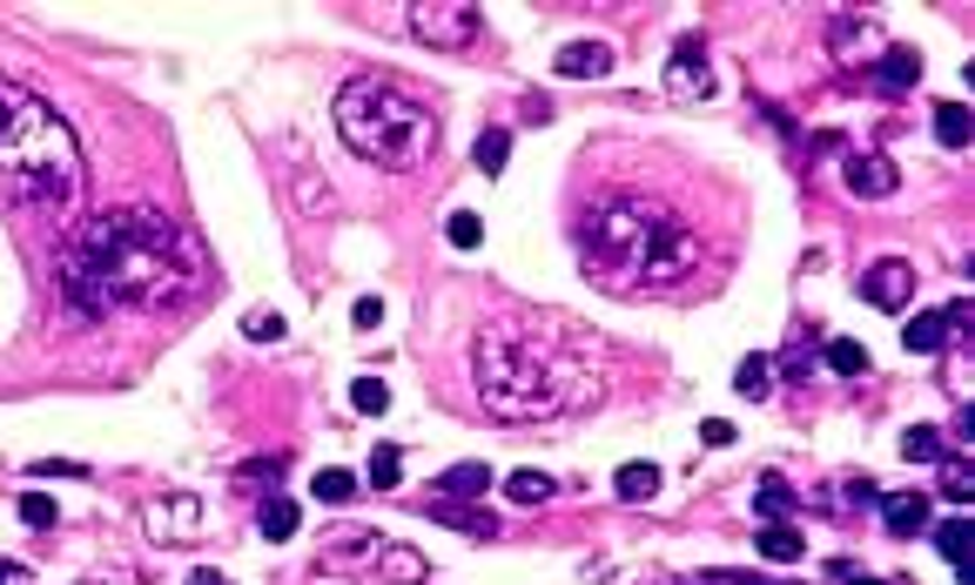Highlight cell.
Masks as SVG:
<instances>
[{
    "instance_id": "obj_25",
    "label": "cell",
    "mask_w": 975,
    "mask_h": 585,
    "mask_svg": "<svg viewBox=\"0 0 975 585\" xmlns=\"http://www.w3.org/2000/svg\"><path fill=\"white\" fill-rule=\"evenodd\" d=\"M290 532H296V504L269 491L263 498V538H290Z\"/></svg>"
},
{
    "instance_id": "obj_1",
    "label": "cell",
    "mask_w": 975,
    "mask_h": 585,
    "mask_svg": "<svg viewBox=\"0 0 975 585\" xmlns=\"http://www.w3.org/2000/svg\"><path fill=\"white\" fill-rule=\"evenodd\" d=\"M203 283V249L162 209H101L61 249V290L82 317L169 309Z\"/></svg>"
},
{
    "instance_id": "obj_12",
    "label": "cell",
    "mask_w": 975,
    "mask_h": 585,
    "mask_svg": "<svg viewBox=\"0 0 975 585\" xmlns=\"http://www.w3.org/2000/svg\"><path fill=\"white\" fill-rule=\"evenodd\" d=\"M565 82H599V74L612 68V48L606 41H572V48H559V61H552Z\"/></svg>"
},
{
    "instance_id": "obj_32",
    "label": "cell",
    "mask_w": 975,
    "mask_h": 585,
    "mask_svg": "<svg viewBox=\"0 0 975 585\" xmlns=\"http://www.w3.org/2000/svg\"><path fill=\"white\" fill-rule=\"evenodd\" d=\"M243 337H256V343H277V337H283V317H277V309H256V317H243Z\"/></svg>"
},
{
    "instance_id": "obj_27",
    "label": "cell",
    "mask_w": 975,
    "mask_h": 585,
    "mask_svg": "<svg viewBox=\"0 0 975 585\" xmlns=\"http://www.w3.org/2000/svg\"><path fill=\"white\" fill-rule=\"evenodd\" d=\"M309 491H317L324 504H343V498H357V478H350V472H337V464H330V472H317V478H309Z\"/></svg>"
},
{
    "instance_id": "obj_42",
    "label": "cell",
    "mask_w": 975,
    "mask_h": 585,
    "mask_svg": "<svg viewBox=\"0 0 975 585\" xmlns=\"http://www.w3.org/2000/svg\"><path fill=\"white\" fill-rule=\"evenodd\" d=\"M854 585H881V578H854Z\"/></svg>"
},
{
    "instance_id": "obj_16",
    "label": "cell",
    "mask_w": 975,
    "mask_h": 585,
    "mask_svg": "<svg viewBox=\"0 0 975 585\" xmlns=\"http://www.w3.org/2000/svg\"><path fill=\"white\" fill-rule=\"evenodd\" d=\"M377 572H383V578H398V585H424V578H431V565H424V559L411 552V545H383Z\"/></svg>"
},
{
    "instance_id": "obj_8",
    "label": "cell",
    "mask_w": 975,
    "mask_h": 585,
    "mask_svg": "<svg viewBox=\"0 0 975 585\" xmlns=\"http://www.w3.org/2000/svg\"><path fill=\"white\" fill-rule=\"evenodd\" d=\"M383 532H370V525H343L324 552H317V565L324 572H377V559H383Z\"/></svg>"
},
{
    "instance_id": "obj_23",
    "label": "cell",
    "mask_w": 975,
    "mask_h": 585,
    "mask_svg": "<svg viewBox=\"0 0 975 585\" xmlns=\"http://www.w3.org/2000/svg\"><path fill=\"white\" fill-rule=\"evenodd\" d=\"M733 390H740V398H767V390H773V357H747V364L733 370Z\"/></svg>"
},
{
    "instance_id": "obj_19",
    "label": "cell",
    "mask_w": 975,
    "mask_h": 585,
    "mask_svg": "<svg viewBox=\"0 0 975 585\" xmlns=\"http://www.w3.org/2000/svg\"><path fill=\"white\" fill-rule=\"evenodd\" d=\"M612 491L626 498V504H639V498H653L659 491V464H619V478H612Z\"/></svg>"
},
{
    "instance_id": "obj_6",
    "label": "cell",
    "mask_w": 975,
    "mask_h": 585,
    "mask_svg": "<svg viewBox=\"0 0 975 585\" xmlns=\"http://www.w3.org/2000/svg\"><path fill=\"white\" fill-rule=\"evenodd\" d=\"M478 8H458V0H424V8H411V34L431 48H472L478 41Z\"/></svg>"
},
{
    "instance_id": "obj_15",
    "label": "cell",
    "mask_w": 975,
    "mask_h": 585,
    "mask_svg": "<svg viewBox=\"0 0 975 585\" xmlns=\"http://www.w3.org/2000/svg\"><path fill=\"white\" fill-rule=\"evenodd\" d=\"M444 498H485L491 491V464H451V472L438 478Z\"/></svg>"
},
{
    "instance_id": "obj_34",
    "label": "cell",
    "mask_w": 975,
    "mask_h": 585,
    "mask_svg": "<svg viewBox=\"0 0 975 585\" xmlns=\"http://www.w3.org/2000/svg\"><path fill=\"white\" fill-rule=\"evenodd\" d=\"M942 491H949L955 504H962V498L975 491V478H968V464H942Z\"/></svg>"
},
{
    "instance_id": "obj_5",
    "label": "cell",
    "mask_w": 975,
    "mask_h": 585,
    "mask_svg": "<svg viewBox=\"0 0 975 585\" xmlns=\"http://www.w3.org/2000/svg\"><path fill=\"white\" fill-rule=\"evenodd\" d=\"M337 129L377 169H424L431 148H438L431 101L417 88H404V82H377V74H364V82H350L337 95Z\"/></svg>"
},
{
    "instance_id": "obj_26",
    "label": "cell",
    "mask_w": 975,
    "mask_h": 585,
    "mask_svg": "<svg viewBox=\"0 0 975 585\" xmlns=\"http://www.w3.org/2000/svg\"><path fill=\"white\" fill-rule=\"evenodd\" d=\"M504 148H512V135H504V129H485L478 148H472V162H478L485 175H498V169H504Z\"/></svg>"
},
{
    "instance_id": "obj_38",
    "label": "cell",
    "mask_w": 975,
    "mask_h": 585,
    "mask_svg": "<svg viewBox=\"0 0 975 585\" xmlns=\"http://www.w3.org/2000/svg\"><path fill=\"white\" fill-rule=\"evenodd\" d=\"M699 438H707V444H733V424H727V417H707V424H699Z\"/></svg>"
},
{
    "instance_id": "obj_22",
    "label": "cell",
    "mask_w": 975,
    "mask_h": 585,
    "mask_svg": "<svg viewBox=\"0 0 975 585\" xmlns=\"http://www.w3.org/2000/svg\"><path fill=\"white\" fill-rule=\"evenodd\" d=\"M935 142H942V148H962V142H968V108H962V101H942V108H935Z\"/></svg>"
},
{
    "instance_id": "obj_4",
    "label": "cell",
    "mask_w": 975,
    "mask_h": 585,
    "mask_svg": "<svg viewBox=\"0 0 975 585\" xmlns=\"http://www.w3.org/2000/svg\"><path fill=\"white\" fill-rule=\"evenodd\" d=\"M0 203L8 209L82 203V148H74L68 122L14 82H0Z\"/></svg>"
},
{
    "instance_id": "obj_17",
    "label": "cell",
    "mask_w": 975,
    "mask_h": 585,
    "mask_svg": "<svg viewBox=\"0 0 975 585\" xmlns=\"http://www.w3.org/2000/svg\"><path fill=\"white\" fill-rule=\"evenodd\" d=\"M504 491H512V504H545V498L559 491V478H552V472H538V464H525V472L504 478Z\"/></svg>"
},
{
    "instance_id": "obj_2",
    "label": "cell",
    "mask_w": 975,
    "mask_h": 585,
    "mask_svg": "<svg viewBox=\"0 0 975 585\" xmlns=\"http://www.w3.org/2000/svg\"><path fill=\"white\" fill-rule=\"evenodd\" d=\"M472 383L478 404L504 424H545L593 411L606 398V370L585 330L538 309H504L472 337Z\"/></svg>"
},
{
    "instance_id": "obj_39",
    "label": "cell",
    "mask_w": 975,
    "mask_h": 585,
    "mask_svg": "<svg viewBox=\"0 0 975 585\" xmlns=\"http://www.w3.org/2000/svg\"><path fill=\"white\" fill-rule=\"evenodd\" d=\"M0 585H34V572L21 559H0Z\"/></svg>"
},
{
    "instance_id": "obj_3",
    "label": "cell",
    "mask_w": 975,
    "mask_h": 585,
    "mask_svg": "<svg viewBox=\"0 0 975 585\" xmlns=\"http://www.w3.org/2000/svg\"><path fill=\"white\" fill-rule=\"evenodd\" d=\"M707 243L680 203L646 188H619L585 216L578 229V269L612 296H653V290H680Z\"/></svg>"
},
{
    "instance_id": "obj_33",
    "label": "cell",
    "mask_w": 975,
    "mask_h": 585,
    "mask_svg": "<svg viewBox=\"0 0 975 585\" xmlns=\"http://www.w3.org/2000/svg\"><path fill=\"white\" fill-rule=\"evenodd\" d=\"M21 519H27V525H54V498H48V491H27V498H21Z\"/></svg>"
},
{
    "instance_id": "obj_28",
    "label": "cell",
    "mask_w": 975,
    "mask_h": 585,
    "mask_svg": "<svg viewBox=\"0 0 975 585\" xmlns=\"http://www.w3.org/2000/svg\"><path fill=\"white\" fill-rule=\"evenodd\" d=\"M444 236H451V249H478V243H485V222H478L472 209H458V216L444 222Z\"/></svg>"
},
{
    "instance_id": "obj_14",
    "label": "cell",
    "mask_w": 975,
    "mask_h": 585,
    "mask_svg": "<svg viewBox=\"0 0 975 585\" xmlns=\"http://www.w3.org/2000/svg\"><path fill=\"white\" fill-rule=\"evenodd\" d=\"M922 82V54L915 48H888L881 54V95H902V88H915Z\"/></svg>"
},
{
    "instance_id": "obj_21",
    "label": "cell",
    "mask_w": 975,
    "mask_h": 585,
    "mask_svg": "<svg viewBox=\"0 0 975 585\" xmlns=\"http://www.w3.org/2000/svg\"><path fill=\"white\" fill-rule=\"evenodd\" d=\"M828 370H834V377H868V350L854 343V337H834V343H828Z\"/></svg>"
},
{
    "instance_id": "obj_30",
    "label": "cell",
    "mask_w": 975,
    "mask_h": 585,
    "mask_svg": "<svg viewBox=\"0 0 975 585\" xmlns=\"http://www.w3.org/2000/svg\"><path fill=\"white\" fill-rule=\"evenodd\" d=\"M902 337H909V350H942V337H949V324H942V317H915V324H909Z\"/></svg>"
},
{
    "instance_id": "obj_35",
    "label": "cell",
    "mask_w": 975,
    "mask_h": 585,
    "mask_svg": "<svg viewBox=\"0 0 975 585\" xmlns=\"http://www.w3.org/2000/svg\"><path fill=\"white\" fill-rule=\"evenodd\" d=\"M243 485H249V491H269V485H277V464H243Z\"/></svg>"
},
{
    "instance_id": "obj_18",
    "label": "cell",
    "mask_w": 975,
    "mask_h": 585,
    "mask_svg": "<svg viewBox=\"0 0 975 585\" xmlns=\"http://www.w3.org/2000/svg\"><path fill=\"white\" fill-rule=\"evenodd\" d=\"M935 545H942L949 565H968V559H975V532H968V519H942V525H935Z\"/></svg>"
},
{
    "instance_id": "obj_9",
    "label": "cell",
    "mask_w": 975,
    "mask_h": 585,
    "mask_svg": "<svg viewBox=\"0 0 975 585\" xmlns=\"http://www.w3.org/2000/svg\"><path fill=\"white\" fill-rule=\"evenodd\" d=\"M707 88H714L707 48H699V41H680V48H673V61H667V95H673V101H699Z\"/></svg>"
},
{
    "instance_id": "obj_41",
    "label": "cell",
    "mask_w": 975,
    "mask_h": 585,
    "mask_svg": "<svg viewBox=\"0 0 975 585\" xmlns=\"http://www.w3.org/2000/svg\"><path fill=\"white\" fill-rule=\"evenodd\" d=\"M88 585H148V578H135V572H114V578H88Z\"/></svg>"
},
{
    "instance_id": "obj_20",
    "label": "cell",
    "mask_w": 975,
    "mask_h": 585,
    "mask_svg": "<svg viewBox=\"0 0 975 585\" xmlns=\"http://www.w3.org/2000/svg\"><path fill=\"white\" fill-rule=\"evenodd\" d=\"M760 552H767L773 565H794V559L807 552V538H801L794 525H767V532H760Z\"/></svg>"
},
{
    "instance_id": "obj_31",
    "label": "cell",
    "mask_w": 975,
    "mask_h": 585,
    "mask_svg": "<svg viewBox=\"0 0 975 585\" xmlns=\"http://www.w3.org/2000/svg\"><path fill=\"white\" fill-rule=\"evenodd\" d=\"M398 464H404L398 451L377 444V451H370V485H377V491H390V485H398Z\"/></svg>"
},
{
    "instance_id": "obj_13",
    "label": "cell",
    "mask_w": 975,
    "mask_h": 585,
    "mask_svg": "<svg viewBox=\"0 0 975 585\" xmlns=\"http://www.w3.org/2000/svg\"><path fill=\"white\" fill-rule=\"evenodd\" d=\"M881 519H888V532L915 538V532L928 525V498H922V491H894V498H881Z\"/></svg>"
},
{
    "instance_id": "obj_36",
    "label": "cell",
    "mask_w": 975,
    "mask_h": 585,
    "mask_svg": "<svg viewBox=\"0 0 975 585\" xmlns=\"http://www.w3.org/2000/svg\"><path fill=\"white\" fill-rule=\"evenodd\" d=\"M902 451H909V458H935L942 444H935V431H909V438H902Z\"/></svg>"
},
{
    "instance_id": "obj_40",
    "label": "cell",
    "mask_w": 975,
    "mask_h": 585,
    "mask_svg": "<svg viewBox=\"0 0 975 585\" xmlns=\"http://www.w3.org/2000/svg\"><path fill=\"white\" fill-rule=\"evenodd\" d=\"M188 585H222V572H216V565H195V572H188Z\"/></svg>"
},
{
    "instance_id": "obj_37",
    "label": "cell",
    "mask_w": 975,
    "mask_h": 585,
    "mask_svg": "<svg viewBox=\"0 0 975 585\" xmlns=\"http://www.w3.org/2000/svg\"><path fill=\"white\" fill-rule=\"evenodd\" d=\"M377 317H383V309H377V296H364L357 309H350V324H357V330H377Z\"/></svg>"
},
{
    "instance_id": "obj_24",
    "label": "cell",
    "mask_w": 975,
    "mask_h": 585,
    "mask_svg": "<svg viewBox=\"0 0 975 585\" xmlns=\"http://www.w3.org/2000/svg\"><path fill=\"white\" fill-rule=\"evenodd\" d=\"M350 404H357L364 417H383L390 411V383L383 377H357V383H350Z\"/></svg>"
},
{
    "instance_id": "obj_29",
    "label": "cell",
    "mask_w": 975,
    "mask_h": 585,
    "mask_svg": "<svg viewBox=\"0 0 975 585\" xmlns=\"http://www.w3.org/2000/svg\"><path fill=\"white\" fill-rule=\"evenodd\" d=\"M754 504H760V519H773V525H780V519H788V504H794V491L780 485V478H767V485L754 491Z\"/></svg>"
},
{
    "instance_id": "obj_7",
    "label": "cell",
    "mask_w": 975,
    "mask_h": 585,
    "mask_svg": "<svg viewBox=\"0 0 975 585\" xmlns=\"http://www.w3.org/2000/svg\"><path fill=\"white\" fill-rule=\"evenodd\" d=\"M142 525H148V538H155V545H188V538H203V498H188V491H162V498H148V504H142Z\"/></svg>"
},
{
    "instance_id": "obj_10",
    "label": "cell",
    "mask_w": 975,
    "mask_h": 585,
    "mask_svg": "<svg viewBox=\"0 0 975 585\" xmlns=\"http://www.w3.org/2000/svg\"><path fill=\"white\" fill-rule=\"evenodd\" d=\"M862 296L881 303V309H902L915 296V263H875L868 277H862Z\"/></svg>"
},
{
    "instance_id": "obj_11",
    "label": "cell",
    "mask_w": 975,
    "mask_h": 585,
    "mask_svg": "<svg viewBox=\"0 0 975 585\" xmlns=\"http://www.w3.org/2000/svg\"><path fill=\"white\" fill-rule=\"evenodd\" d=\"M841 175H848L854 195H894V188H902V169H894L888 155H848Z\"/></svg>"
}]
</instances>
